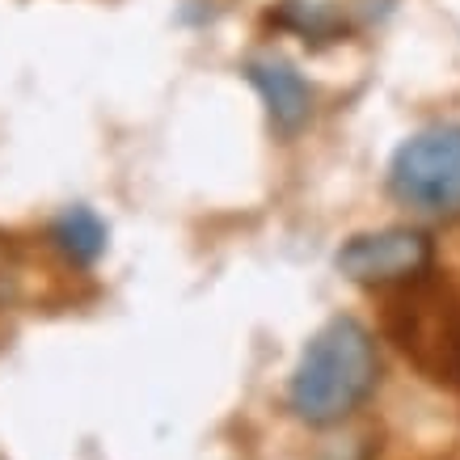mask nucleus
<instances>
[{
    "label": "nucleus",
    "mask_w": 460,
    "mask_h": 460,
    "mask_svg": "<svg viewBox=\"0 0 460 460\" xmlns=\"http://www.w3.org/2000/svg\"><path fill=\"white\" fill-rule=\"evenodd\" d=\"M245 72H250V84L262 93L270 123L279 127L283 136H292V131H300L308 123V114H313V89H308V81L288 59L258 56V59H250Z\"/></svg>",
    "instance_id": "obj_5"
},
{
    "label": "nucleus",
    "mask_w": 460,
    "mask_h": 460,
    "mask_svg": "<svg viewBox=\"0 0 460 460\" xmlns=\"http://www.w3.org/2000/svg\"><path fill=\"white\" fill-rule=\"evenodd\" d=\"M431 237L419 228H380L359 233L338 250V270L367 288H405L431 270Z\"/></svg>",
    "instance_id": "obj_4"
},
{
    "label": "nucleus",
    "mask_w": 460,
    "mask_h": 460,
    "mask_svg": "<svg viewBox=\"0 0 460 460\" xmlns=\"http://www.w3.org/2000/svg\"><path fill=\"white\" fill-rule=\"evenodd\" d=\"M389 190L414 211L460 216V123L410 136L393 153Z\"/></svg>",
    "instance_id": "obj_2"
},
{
    "label": "nucleus",
    "mask_w": 460,
    "mask_h": 460,
    "mask_svg": "<svg viewBox=\"0 0 460 460\" xmlns=\"http://www.w3.org/2000/svg\"><path fill=\"white\" fill-rule=\"evenodd\" d=\"M380 355L372 330L355 317H334L308 338L305 355L292 372L288 402H292L296 419L308 427H334L372 397Z\"/></svg>",
    "instance_id": "obj_1"
},
{
    "label": "nucleus",
    "mask_w": 460,
    "mask_h": 460,
    "mask_svg": "<svg viewBox=\"0 0 460 460\" xmlns=\"http://www.w3.org/2000/svg\"><path fill=\"white\" fill-rule=\"evenodd\" d=\"M389 334L397 347L435 380H447L460 389V308L447 305L439 292L414 296L405 283V296L389 308Z\"/></svg>",
    "instance_id": "obj_3"
},
{
    "label": "nucleus",
    "mask_w": 460,
    "mask_h": 460,
    "mask_svg": "<svg viewBox=\"0 0 460 460\" xmlns=\"http://www.w3.org/2000/svg\"><path fill=\"white\" fill-rule=\"evenodd\" d=\"M51 241L68 253L72 262H93V258L106 250V228H102V220L93 211L72 208L68 216L51 228Z\"/></svg>",
    "instance_id": "obj_6"
}]
</instances>
